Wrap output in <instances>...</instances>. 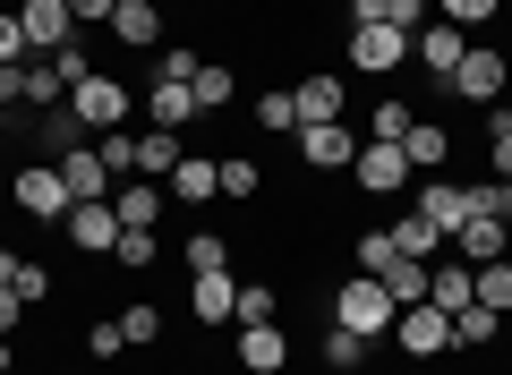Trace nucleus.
I'll list each match as a JSON object with an SVG mask.
<instances>
[{"mask_svg":"<svg viewBox=\"0 0 512 375\" xmlns=\"http://www.w3.org/2000/svg\"><path fill=\"white\" fill-rule=\"evenodd\" d=\"M393 290L376 282V273H342V282H325V324H342V333L359 341H393Z\"/></svg>","mask_w":512,"mask_h":375,"instance_id":"obj_1","label":"nucleus"},{"mask_svg":"<svg viewBox=\"0 0 512 375\" xmlns=\"http://www.w3.org/2000/svg\"><path fill=\"white\" fill-rule=\"evenodd\" d=\"M504 94H512V52H495V43H470L461 69L444 77V103H470V111H495Z\"/></svg>","mask_w":512,"mask_h":375,"instance_id":"obj_2","label":"nucleus"},{"mask_svg":"<svg viewBox=\"0 0 512 375\" xmlns=\"http://www.w3.org/2000/svg\"><path fill=\"white\" fill-rule=\"evenodd\" d=\"M410 188H419V171H410L402 145H359V162H350V197H367V205H410Z\"/></svg>","mask_w":512,"mask_h":375,"instance_id":"obj_3","label":"nucleus"},{"mask_svg":"<svg viewBox=\"0 0 512 375\" xmlns=\"http://www.w3.org/2000/svg\"><path fill=\"white\" fill-rule=\"evenodd\" d=\"M393 350H402L410 367H436V358H453V316H444L436 299H410L402 316H393Z\"/></svg>","mask_w":512,"mask_h":375,"instance_id":"obj_4","label":"nucleus"},{"mask_svg":"<svg viewBox=\"0 0 512 375\" xmlns=\"http://www.w3.org/2000/svg\"><path fill=\"white\" fill-rule=\"evenodd\" d=\"M299 171H308V179H333V171H342L350 179V162H359V128H350V120H308V128H299Z\"/></svg>","mask_w":512,"mask_h":375,"instance_id":"obj_5","label":"nucleus"},{"mask_svg":"<svg viewBox=\"0 0 512 375\" xmlns=\"http://www.w3.org/2000/svg\"><path fill=\"white\" fill-rule=\"evenodd\" d=\"M9 205H18L26 222H52V231H60L77 197H69V179H60V162H18V179H9Z\"/></svg>","mask_w":512,"mask_h":375,"instance_id":"obj_6","label":"nucleus"},{"mask_svg":"<svg viewBox=\"0 0 512 375\" xmlns=\"http://www.w3.org/2000/svg\"><path fill=\"white\" fill-rule=\"evenodd\" d=\"M342 60L359 77H402L410 69V26H342Z\"/></svg>","mask_w":512,"mask_h":375,"instance_id":"obj_7","label":"nucleus"},{"mask_svg":"<svg viewBox=\"0 0 512 375\" xmlns=\"http://www.w3.org/2000/svg\"><path fill=\"white\" fill-rule=\"evenodd\" d=\"M69 111H77V120H86V137H103V128H120L128 111H137V86H128L120 69H94L86 86L69 94Z\"/></svg>","mask_w":512,"mask_h":375,"instance_id":"obj_8","label":"nucleus"},{"mask_svg":"<svg viewBox=\"0 0 512 375\" xmlns=\"http://www.w3.org/2000/svg\"><path fill=\"white\" fill-rule=\"evenodd\" d=\"M410 205H419V214H427V222L444 231V248H453V231H461V222L478 214V205H470V179H444V171H427L419 188H410Z\"/></svg>","mask_w":512,"mask_h":375,"instance_id":"obj_9","label":"nucleus"},{"mask_svg":"<svg viewBox=\"0 0 512 375\" xmlns=\"http://www.w3.org/2000/svg\"><path fill=\"white\" fill-rule=\"evenodd\" d=\"M103 35H111V52H163V43H171V18L154 9V0H120Z\"/></svg>","mask_w":512,"mask_h":375,"instance_id":"obj_10","label":"nucleus"},{"mask_svg":"<svg viewBox=\"0 0 512 375\" xmlns=\"http://www.w3.org/2000/svg\"><path fill=\"white\" fill-rule=\"evenodd\" d=\"M60 239H69L77 256H111V248H120V214H111V197H77L69 222H60Z\"/></svg>","mask_w":512,"mask_h":375,"instance_id":"obj_11","label":"nucleus"},{"mask_svg":"<svg viewBox=\"0 0 512 375\" xmlns=\"http://www.w3.org/2000/svg\"><path fill=\"white\" fill-rule=\"evenodd\" d=\"M231 358H239V375H282L291 367V333L282 324H231Z\"/></svg>","mask_w":512,"mask_h":375,"instance_id":"obj_12","label":"nucleus"},{"mask_svg":"<svg viewBox=\"0 0 512 375\" xmlns=\"http://www.w3.org/2000/svg\"><path fill=\"white\" fill-rule=\"evenodd\" d=\"M461 52H470V35H461V26H444V18H427L419 35H410V69H419V77H436V86L461 69Z\"/></svg>","mask_w":512,"mask_h":375,"instance_id":"obj_13","label":"nucleus"},{"mask_svg":"<svg viewBox=\"0 0 512 375\" xmlns=\"http://www.w3.org/2000/svg\"><path fill=\"white\" fill-rule=\"evenodd\" d=\"M163 197L180 205V214H188V205H214L222 197V154H180L171 179H163Z\"/></svg>","mask_w":512,"mask_h":375,"instance_id":"obj_14","label":"nucleus"},{"mask_svg":"<svg viewBox=\"0 0 512 375\" xmlns=\"http://www.w3.org/2000/svg\"><path fill=\"white\" fill-rule=\"evenodd\" d=\"M18 26H26V43H35V60H52L60 43H77L69 0H18Z\"/></svg>","mask_w":512,"mask_h":375,"instance_id":"obj_15","label":"nucleus"},{"mask_svg":"<svg viewBox=\"0 0 512 375\" xmlns=\"http://www.w3.org/2000/svg\"><path fill=\"white\" fill-rule=\"evenodd\" d=\"M291 103H299V128L308 120H342L350 86H342V69H308V77H291Z\"/></svg>","mask_w":512,"mask_h":375,"instance_id":"obj_16","label":"nucleus"},{"mask_svg":"<svg viewBox=\"0 0 512 375\" xmlns=\"http://www.w3.org/2000/svg\"><path fill=\"white\" fill-rule=\"evenodd\" d=\"M239 282L231 273H188V324H231Z\"/></svg>","mask_w":512,"mask_h":375,"instance_id":"obj_17","label":"nucleus"},{"mask_svg":"<svg viewBox=\"0 0 512 375\" xmlns=\"http://www.w3.org/2000/svg\"><path fill=\"white\" fill-rule=\"evenodd\" d=\"M444 256H461V265H487V256H512V222H487V214H470L453 231V248Z\"/></svg>","mask_w":512,"mask_h":375,"instance_id":"obj_18","label":"nucleus"},{"mask_svg":"<svg viewBox=\"0 0 512 375\" xmlns=\"http://www.w3.org/2000/svg\"><path fill=\"white\" fill-rule=\"evenodd\" d=\"M163 188H154V179H120V188H111V214H120V231H154V222H163Z\"/></svg>","mask_w":512,"mask_h":375,"instance_id":"obj_19","label":"nucleus"},{"mask_svg":"<svg viewBox=\"0 0 512 375\" xmlns=\"http://www.w3.org/2000/svg\"><path fill=\"white\" fill-rule=\"evenodd\" d=\"M402 154H410V171H444V162H453V128H444V120H427V111H419V120H410V137H402Z\"/></svg>","mask_w":512,"mask_h":375,"instance_id":"obj_20","label":"nucleus"},{"mask_svg":"<svg viewBox=\"0 0 512 375\" xmlns=\"http://www.w3.org/2000/svg\"><path fill=\"white\" fill-rule=\"evenodd\" d=\"M146 120H154V128H180V137H188V128H197L205 111H197V94H188V86L154 77V86H146Z\"/></svg>","mask_w":512,"mask_h":375,"instance_id":"obj_21","label":"nucleus"},{"mask_svg":"<svg viewBox=\"0 0 512 375\" xmlns=\"http://www.w3.org/2000/svg\"><path fill=\"white\" fill-rule=\"evenodd\" d=\"M393 248L419 256V265H436V256H444V231L419 214V205H393Z\"/></svg>","mask_w":512,"mask_h":375,"instance_id":"obj_22","label":"nucleus"},{"mask_svg":"<svg viewBox=\"0 0 512 375\" xmlns=\"http://www.w3.org/2000/svg\"><path fill=\"white\" fill-rule=\"evenodd\" d=\"M427 299H436L444 316H461V307L478 299V290H470V265H461V256H436V265H427Z\"/></svg>","mask_w":512,"mask_h":375,"instance_id":"obj_23","label":"nucleus"},{"mask_svg":"<svg viewBox=\"0 0 512 375\" xmlns=\"http://www.w3.org/2000/svg\"><path fill=\"white\" fill-rule=\"evenodd\" d=\"M171 162H180V128H137V171L128 179H171Z\"/></svg>","mask_w":512,"mask_h":375,"instance_id":"obj_24","label":"nucleus"},{"mask_svg":"<svg viewBox=\"0 0 512 375\" xmlns=\"http://www.w3.org/2000/svg\"><path fill=\"white\" fill-rule=\"evenodd\" d=\"M367 350H376V341L342 333V324H316V358H325L333 375H367Z\"/></svg>","mask_w":512,"mask_h":375,"instance_id":"obj_25","label":"nucleus"},{"mask_svg":"<svg viewBox=\"0 0 512 375\" xmlns=\"http://www.w3.org/2000/svg\"><path fill=\"white\" fill-rule=\"evenodd\" d=\"M410 120H419V103H402V94H376V103H367V145H402Z\"/></svg>","mask_w":512,"mask_h":375,"instance_id":"obj_26","label":"nucleus"},{"mask_svg":"<svg viewBox=\"0 0 512 375\" xmlns=\"http://www.w3.org/2000/svg\"><path fill=\"white\" fill-rule=\"evenodd\" d=\"M60 179H69V197H111V188H120V179L103 171V154H94V145H77V154H60Z\"/></svg>","mask_w":512,"mask_h":375,"instance_id":"obj_27","label":"nucleus"},{"mask_svg":"<svg viewBox=\"0 0 512 375\" xmlns=\"http://www.w3.org/2000/svg\"><path fill=\"white\" fill-rule=\"evenodd\" d=\"M248 128H256V137H299V103H291V86H265V94H256Z\"/></svg>","mask_w":512,"mask_h":375,"instance_id":"obj_28","label":"nucleus"},{"mask_svg":"<svg viewBox=\"0 0 512 375\" xmlns=\"http://www.w3.org/2000/svg\"><path fill=\"white\" fill-rule=\"evenodd\" d=\"M188 94H197V111H231L239 103V69L231 60H205V69L188 77Z\"/></svg>","mask_w":512,"mask_h":375,"instance_id":"obj_29","label":"nucleus"},{"mask_svg":"<svg viewBox=\"0 0 512 375\" xmlns=\"http://www.w3.org/2000/svg\"><path fill=\"white\" fill-rule=\"evenodd\" d=\"M495 341H504V316H495V307H461L453 316V350H495Z\"/></svg>","mask_w":512,"mask_h":375,"instance_id":"obj_30","label":"nucleus"},{"mask_svg":"<svg viewBox=\"0 0 512 375\" xmlns=\"http://www.w3.org/2000/svg\"><path fill=\"white\" fill-rule=\"evenodd\" d=\"M470 290H478V307L512 316V256H487V265H470Z\"/></svg>","mask_w":512,"mask_h":375,"instance_id":"obj_31","label":"nucleus"},{"mask_svg":"<svg viewBox=\"0 0 512 375\" xmlns=\"http://www.w3.org/2000/svg\"><path fill=\"white\" fill-rule=\"evenodd\" d=\"M265 188H274V179H265V162H256V154H222V197L256 205V197H265Z\"/></svg>","mask_w":512,"mask_h":375,"instance_id":"obj_32","label":"nucleus"},{"mask_svg":"<svg viewBox=\"0 0 512 375\" xmlns=\"http://www.w3.org/2000/svg\"><path fill=\"white\" fill-rule=\"evenodd\" d=\"M120 333H128V350H154V341L171 333V316H163L154 299H128V307H120Z\"/></svg>","mask_w":512,"mask_h":375,"instance_id":"obj_33","label":"nucleus"},{"mask_svg":"<svg viewBox=\"0 0 512 375\" xmlns=\"http://www.w3.org/2000/svg\"><path fill=\"white\" fill-rule=\"evenodd\" d=\"M282 316V290L256 273V282H239V307H231V324H274Z\"/></svg>","mask_w":512,"mask_h":375,"instance_id":"obj_34","label":"nucleus"},{"mask_svg":"<svg viewBox=\"0 0 512 375\" xmlns=\"http://www.w3.org/2000/svg\"><path fill=\"white\" fill-rule=\"evenodd\" d=\"M393 256H402V248H393V231H359V239H350V273H376V282H384Z\"/></svg>","mask_w":512,"mask_h":375,"instance_id":"obj_35","label":"nucleus"},{"mask_svg":"<svg viewBox=\"0 0 512 375\" xmlns=\"http://www.w3.org/2000/svg\"><path fill=\"white\" fill-rule=\"evenodd\" d=\"M180 265H188V273H231V239H222V231H188Z\"/></svg>","mask_w":512,"mask_h":375,"instance_id":"obj_36","label":"nucleus"},{"mask_svg":"<svg viewBox=\"0 0 512 375\" xmlns=\"http://www.w3.org/2000/svg\"><path fill=\"white\" fill-rule=\"evenodd\" d=\"M111 265H120V273H154V265H163V239H154V231H120Z\"/></svg>","mask_w":512,"mask_h":375,"instance_id":"obj_37","label":"nucleus"},{"mask_svg":"<svg viewBox=\"0 0 512 375\" xmlns=\"http://www.w3.org/2000/svg\"><path fill=\"white\" fill-rule=\"evenodd\" d=\"M94 69H103V60H94V43H86V35H77V43H60V52H52V77H60V86H69V94L86 86Z\"/></svg>","mask_w":512,"mask_h":375,"instance_id":"obj_38","label":"nucleus"},{"mask_svg":"<svg viewBox=\"0 0 512 375\" xmlns=\"http://www.w3.org/2000/svg\"><path fill=\"white\" fill-rule=\"evenodd\" d=\"M197 69H205V52H197V43H188V35H171L163 52H154V77H171V86H188V77H197Z\"/></svg>","mask_w":512,"mask_h":375,"instance_id":"obj_39","label":"nucleus"},{"mask_svg":"<svg viewBox=\"0 0 512 375\" xmlns=\"http://www.w3.org/2000/svg\"><path fill=\"white\" fill-rule=\"evenodd\" d=\"M436 18H444V26H461V35H478V26L504 18V0H436Z\"/></svg>","mask_w":512,"mask_h":375,"instance_id":"obj_40","label":"nucleus"},{"mask_svg":"<svg viewBox=\"0 0 512 375\" xmlns=\"http://www.w3.org/2000/svg\"><path fill=\"white\" fill-rule=\"evenodd\" d=\"M9 290H18L26 307H43V299L60 290V282H52V265H43V256H18V273H9Z\"/></svg>","mask_w":512,"mask_h":375,"instance_id":"obj_41","label":"nucleus"},{"mask_svg":"<svg viewBox=\"0 0 512 375\" xmlns=\"http://www.w3.org/2000/svg\"><path fill=\"white\" fill-rule=\"evenodd\" d=\"M384 290H393V307L427 299V265H419V256H393V273H384Z\"/></svg>","mask_w":512,"mask_h":375,"instance_id":"obj_42","label":"nucleus"},{"mask_svg":"<svg viewBox=\"0 0 512 375\" xmlns=\"http://www.w3.org/2000/svg\"><path fill=\"white\" fill-rule=\"evenodd\" d=\"M94 154H103V171H111V179L137 171V137H128V128H103V137H94Z\"/></svg>","mask_w":512,"mask_h":375,"instance_id":"obj_43","label":"nucleus"},{"mask_svg":"<svg viewBox=\"0 0 512 375\" xmlns=\"http://www.w3.org/2000/svg\"><path fill=\"white\" fill-rule=\"evenodd\" d=\"M9 60H35V43H26V26H18V0H0V69Z\"/></svg>","mask_w":512,"mask_h":375,"instance_id":"obj_44","label":"nucleus"},{"mask_svg":"<svg viewBox=\"0 0 512 375\" xmlns=\"http://www.w3.org/2000/svg\"><path fill=\"white\" fill-rule=\"evenodd\" d=\"M470 205H478L487 222H512V179H478V188H470Z\"/></svg>","mask_w":512,"mask_h":375,"instance_id":"obj_45","label":"nucleus"},{"mask_svg":"<svg viewBox=\"0 0 512 375\" xmlns=\"http://www.w3.org/2000/svg\"><path fill=\"white\" fill-rule=\"evenodd\" d=\"M128 350V333H120V316H103V324H86V358H120Z\"/></svg>","mask_w":512,"mask_h":375,"instance_id":"obj_46","label":"nucleus"},{"mask_svg":"<svg viewBox=\"0 0 512 375\" xmlns=\"http://www.w3.org/2000/svg\"><path fill=\"white\" fill-rule=\"evenodd\" d=\"M9 111H26V60L0 69V120H9Z\"/></svg>","mask_w":512,"mask_h":375,"instance_id":"obj_47","label":"nucleus"},{"mask_svg":"<svg viewBox=\"0 0 512 375\" xmlns=\"http://www.w3.org/2000/svg\"><path fill=\"white\" fill-rule=\"evenodd\" d=\"M384 18H393V26H410V35H419V26L436 18V0H384Z\"/></svg>","mask_w":512,"mask_h":375,"instance_id":"obj_48","label":"nucleus"},{"mask_svg":"<svg viewBox=\"0 0 512 375\" xmlns=\"http://www.w3.org/2000/svg\"><path fill=\"white\" fill-rule=\"evenodd\" d=\"M487 179H512V128H487Z\"/></svg>","mask_w":512,"mask_h":375,"instance_id":"obj_49","label":"nucleus"},{"mask_svg":"<svg viewBox=\"0 0 512 375\" xmlns=\"http://www.w3.org/2000/svg\"><path fill=\"white\" fill-rule=\"evenodd\" d=\"M111 9H120V0H69V18H77V35H94V26H111Z\"/></svg>","mask_w":512,"mask_h":375,"instance_id":"obj_50","label":"nucleus"},{"mask_svg":"<svg viewBox=\"0 0 512 375\" xmlns=\"http://www.w3.org/2000/svg\"><path fill=\"white\" fill-rule=\"evenodd\" d=\"M18 324H26V299H18V290H9V282H0V333L18 341Z\"/></svg>","mask_w":512,"mask_h":375,"instance_id":"obj_51","label":"nucleus"},{"mask_svg":"<svg viewBox=\"0 0 512 375\" xmlns=\"http://www.w3.org/2000/svg\"><path fill=\"white\" fill-rule=\"evenodd\" d=\"M0 375H18V341L9 333H0Z\"/></svg>","mask_w":512,"mask_h":375,"instance_id":"obj_52","label":"nucleus"},{"mask_svg":"<svg viewBox=\"0 0 512 375\" xmlns=\"http://www.w3.org/2000/svg\"><path fill=\"white\" fill-rule=\"evenodd\" d=\"M487 128H512V94H504V103H495V111H487Z\"/></svg>","mask_w":512,"mask_h":375,"instance_id":"obj_53","label":"nucleus"},{"mask_svg":"<svg viewBox=\"0 0 512 375\" xmlns=\"http://www.w3.org/2000/svg\"><path fill=\"white\" fill-rule=\"evenodd\" d=\"M18 256H26V248H0V282H9V273H18Z\"/></svg>","mask_w":512,"mask_h":375,"instance_id":"obj_54","label":"nucleus"},{"mask_svg":"<svg viewBox=\"0 0 512 375\" xmlns=\"http://www.w3.org/2000/svg\"><path fill=\"white\" fill-rule=\"evenodd\" d=\"M52 375H69V367H52Z\"/></svg>","mask_w":512,"mask_h":375,"instance_id":"obj_55","label":"nucleus"},{"mask_svg":"<svg viewBox=\"0 0 512 375\" xmlns=\"http://www.w3.org/2000/svg\"><path fill=\"white\" fill-rule=\"evenodd\" d=\"M0 248H9V239H0Z\"/></svg>","mask_w":512,"mask_h":375,"instance_id":"obj_56","label":"nucleus"},{"mask_svg":"<svg viewBox=\"0 0 512 375\" xmlns=\"http://www.w3.org/2000/svg\"><path fill=\"white\" fill-rule=\"evenodd\" d=\"M504 9H512V0H504Z\"/></svg>","mask_w":512,"mask_h":375,"instance_id":"obj_57","label":"nucleus"}]
</instances>
